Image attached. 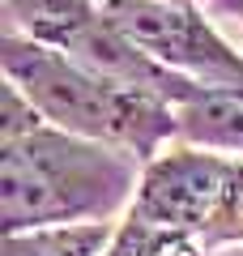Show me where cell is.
<instances>
[{
    "mask_svg": "<svg viewBox=\"0 0 243 256\" xmlns=\"http://www.w3.org/2000/svg\"><path fill=\"white\" fill-rule=\"evenodd\" d=\"M226 4H230V9L239 13V22H243V0H226Z\"/></svg>",
    "mask_w": 243,
    "mask_h": 256,
    "instance_id": "cell-10",
    "label": "cell"
},
{
    "mask_svg": "<svg viewBox=\"0 0 243 256\" xmlns=\"http://www.w3.org/2000/svg\"><path fill=\"white\" fill-rule=\"evenodd\" d=\"M145 162L102 141L72 137L64 128H34L0 141V230L26 235L47 226L111 222L136 201Z\"/></svg>",
    "mask_w": 243,
    "mask_h": 256,
    "instance_id": "cell-1",
    "label": "cell"
},
{
    "mask_svg": "<svg viewBox=\"0 0 243 256\" xmlns=\"http://www.w3.org/2000/svg\"><path fill=\"white\" fill-rule=\"evenodd\" d=\"M4 13L13 34L64 52L102 13V0H4Z\"/></svg>",
    "mask_w": 243,
    "mask_h": 256,
    "instance_id": "cell-6",
    "label": "cell"
},
{
    "mask_svg": "<svg viewBox=\"0 0 243 256\" xmlns=\"http://www.w3.org/2000/svg\"><path fill=\"white\" fill-rule=\"evenodd\" d=\"M47 120L34 111V102L18 90L13 82H4V111H0V141H18L34 128H43Z\"/></svg>",
    "mask_w": 243,
    "mask_h": 256,
    "instance_id": "cell-9",
    "label": "cell"
},
{
    "mask_svg": "<svg viewBox=\"0 0 243 256\" xmlns=\"http://www.w3.org/2000/svg\"><path fill=\"white\" fill-rule=\"evenodd\" d=\"M102 18L158 64L200 86H243V56L192 4L171 0H102Z\"/></svg>",
    "mask_w": 243,
    "mask_h": 256,
    "instance_id": "cell-3",
    "label": "cell"
},
{
    "mask_svg": "<svg viewBox=\"0 0 243 256\" xmlns=\"http://www.w3.org/2000/svg\"><path fill=\"white\" fill-rule=\"evenodd\" d=\"M171 4H192V0H171Z\"/></svg>",
    "mask_w": 243,
    "mask_h": 256,
    "instance_id": "cell-11",
    "label": "cell"
},
{
    "mask_svg": "<svg viewBox=\"0 0 243 256\" xmlns=\"http://www.w3.org/2000/svg\"><path fill=\"white\" fill-rule=\"evenodd\" d=\"M0 64L4 82L18 86L52 128L116 146L136 162H154L162 141H180V116L171 102L102 82L68 56L38 47L13 30L0 34Z\"/></svg>",
    "mask_w": 243,
    "mask_h": 256,
    "instance_id": "cell-2",
    "label": "cell"
},
{
    "mask_svg": "<svg viewBox=\"0 0 243 256\" xmlns=\"http://www.w3.org/2000/svg\"><path fill=\"white\" fill-rule=\"evenodd\" d=\"M180 146L243 158V86H209L200 98L175 107Z\"/></svg>",
    "mask_w": 243,
    "mask_h": 256,
    "instance_id": "cell-5",
    "label": "cell"
},
{
    "mask_svg": "<svg viewBox=\"0 0 243 256\" xmlns=\"http://www.w3.org/2000/svg\"><path fill=\"white\" fill-rule=\"evenodd\" d=\"M239 162H243V158H239Z\"/></svg>",
    "mask_w": 243,
    "mask_h": 256,
    "instance_id": "cell-12",
    "label": "cell"
},
{
    "mask_svg": "<svg viewBox=\"0 0 243 256\" xmlns=\"http://www.w3.org/2000/svg\"><path fill=\"white\" fill-rule=\"evenodd\" d=\"M102 256H205V248L192 235H175V230L150 226V222L128 214L116 226V239H111V248Z\"/></svg>",
    "mask_w": 243,
    "mask_h": 256,
    "instance_id": "cell-8",
    "label": "cell"
},
{
    "mask_svg": "<svg viewBox=\"0 0 243 256\" xmlns=\"http://www.w3.org/2000/svg\"><path fill=\"white\" fill-rule=\"evenodd\" d=\"M234 171H239V158L196 146H175L154 162H145L141 188H136V201L128 205V214L150 226L175 230V235L205 239L234 184Z\"/></svg>",
    "mask_w": 243,
    "mask_h": 256,
    "instance_id": "cell-4",
    "label": "cell"
},
{
    "mask_svg": "<svg viewBox=\"0 0 243 256\" xmlns=\"http://www.w3.org/2000/svg\"><path fill=\"white\" fill-rule=\"evenodd\" d=\"M116 239L111 222H77V226H47L26 235H4L0 256H102Z\"/></svg>",
    "mask_w": 243,
    "mask_h": 256,
    "instance_id": "cell-7",
    "label": "cell"
}]
</instances>
